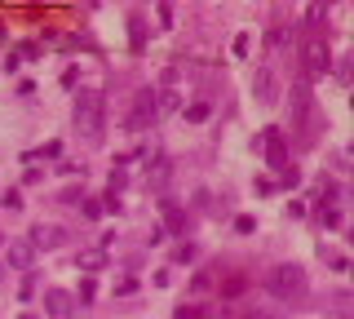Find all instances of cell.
I'll return each instance as SVG.
<instances>
[{"instance_id": "1", "label": "cell", "mask_w": 354, "mask_h": 319, "mask_svg": "<svg viewBox=\"0 0 354 319\" xmlns=\"http://www.w3.org/2000/svg\"><path fill=\"white\" fill-rule=\"evenodd\" d=\"M71 120H76V133L85 142H102V129H107V98H102V89H76Z\"/></svg>"}, {"instance_id": "2", "label": "cell", "mask_w": 354, "mask_h": 319, "mask_svg": "<svg viewBox=\"0 0 354 319\" xmlns=\"http://www.w3.org/2000/svg\"><path fill=\"white\" fill-rule=\"evenodd\" d=\"M288 125L297 129V142H301V146H314L319 111H314V93H310V84H305V80L288 89Z\"/></svg>"}, {"instance_id": "3", "label": "cell", "mask_w": 354, "mask_h": 319, "mask_svg": "<svg viewBox=\"0 0 354 319\" xmlns=\"http://www.w3.org/2000/svg\"><path fill=\"white\" fill-rule=\"evenodd\" d=\"M266 288H270V297H279V302H297V297H305L310 284H305V270L288 261V266H275L266 275Z\"/></svg>"}, {"instance_id": "4", "label": "cell", "mask_w": 354, "mask_h": 319, "mask_svg": "<svg viewBox=\"0 0 354 319\" xmlns=\"http://www.w3.org/2000/svg\"><path fill=\"white\" fill-rule=\"evenodd\" d=\"M257 146L266 151V164L275 168V173L284 177L288 186H297V182H301V173H297V168L288 164V146H284V133H279V129H266V133L257 138Z\"/></svg>"}, {"instance_id": "5", "label": "cell", "mask_w": 354, "mask_h": 319, "mask_svg": "<svg viewBox=\"0 0 354 319\" xmlns=\"http://www.w3.org/2000/svg\"><path fill=\"white\" fill-rule=\"evenodd\" d=\"M301 58H305V71H310V76H328V71H332V49H328V40H323L319 31L305 36Z\"/></svg>"}, {"instance_id": "6", "label": "cell", "mask_w": 354, "mask_h": 319, "mask_svg": "<svg viewBox=\"0 0 354 319\" xmlns=\"http://www.w3.org/2000/svg\"><path fill=\"white\" fill-rule=\"evenodd\" d=\"M31 261H36L31 240H9L5 244V266L9 270H31Z\"/></svg>"}, {"instance_id": "7", "label": "cell", "mask_w": 354, "mask_h": 319, "mask_svg": "<svg viewBox=\"0 0 354 319\" xmlns=\"http://www.w3.org/2000/svg\"><path fill=\"white\" fill-rule=\"evenodd\" d=\"M44 315L49 319H76V297L62 293V288H49V293H44Z\"/></svg>"}, {"instance_id": "8", "label": "cell", "mask_w": 354, "mask_h": 319, "mask_svg": "<svg viewBox=\"0 0 354 319\" xmlns=\"http://www.w3.org/2000/svg\"><path fill=\"white\" fill-rule=\"evenodd\" d=\"M62 240H67V231H62V227H36V231H31V248H36V253L58 248Z\"/></svg>"}, {"instance_id": "9", "label": "cell", "mask_w": 354, "mask_h": 319, "mask_svg": "<svg viewBox=\"0 0 354 319\" xmlns=\"http://www.w3.org/2000/svg\"><path fill=\"white\" fill-rule=\"evenodd\" d=\"M142 120H146V125L155 120V89H142V93H137V107H133V120H128V125L137 129Z\"/></svg>"}, {"instance_id": "10", "label": "cell", "mask_w": 354, "mask_h": 319, "mask_svg": "<svg viewBox=\"0 0 354 319\" xmlns=\"http://www.w3.org/2000/svg\"><path fill=\"white\" fill-rule=\"evenodd\" d=\"M160 204H164V222H169V231H173V235H186V231H191V218H186L173 200H160Z\"/></svg>"}, {"instance_id": "11", "label": "cell", "mask_w": 354, "mask_h": 319, "mask_svg": "<svg viewBox=\"0 0 354 319\" xmlns=\"http://www.w3.org/2000/svg\"><path fill=\"white\" fill-rule=\"evenodd\" d=\"M173 177V160H151V168H146V186H164Z\"/></svg>"}, {"instance_id": "12", "label": "cell", "mask_w": 354, "mask_h": 319, "mask_svg": "<svg viewBox=\"0 0 354 319\" xmlns=\"http://www.w3.org/2000/svg\"><path fill=\"white\" fill-rule=\"evenodd\" d=\"M76 266L93 275V270H102V266H107V253H102V248H85V253H76Z\"/></svg>"}, {"instance_id": "13", "label": "cell", "mask_w": 354, "mask_h": 319, "mask_svg": "<svg viewBox=\"0 0 354 319\" xmlns=\"http://www.w3.org/2000/svg\"><path fill=\"white\" fill-rule=\"evenodd\" d=\"M253 93H257V102H275V76H270V71H257Z\"/></svg>"}, {"instance_id": "14", "label": "cell", "mask_w": 354, "mask_h": 319, "mask_svg": "<svg viewBox=\"0 0 354 319\" xmlns=\"http://www.w3.org/2000/svg\"><path fill=\"white\" fill-rule=\"evenodd\" d=\"M177 107H182V98H177L173 89H155V116H169Z\"/></svg>"}, {"instance_id": "15", "label": "cell", "mask_w": 354, "mask_h": 319, "mask_svg": "<svg viewBox=\"0 0 354 319\" xmlns=\"http://www.w3.org/2000/svg\"><path fill=\"white\" fill-rule=\"evenodd\" d=\"M186 120H191V125H204V120H208V107H204V102H191V107H186Z\"/></svg>"}, {"instance_id": "16", "label": "cell", "mask_w": 354, "mask_h": 319, "mask_svg": "<svg viewBox=\"0 0 354 319\" xmlns=\"http://www.w3.org/2000/svg\"><path fill=\"white\" fill-rule=\"evenodd\" d=\"M173 319H208V315H204V306H177Z\"/></svg>"}, {"instance_id": "17", "label": "cell", "mask_w": 354, "mask_h": 319, "mask_svg": "<svg viewBox=\"0 0 354 319\" xmlns=\"http://www.w3.org/2000/svg\"><path fill=\"white\" fill-rule=\"evenodd\" d=\"M305 18H310L314 27H319V23H328V5H305Z\"/></svg>"}, {"instance_id": "18", "label": "cell", "mask_w": 354, "mask_h": 319, "mask_svg": "<svg viewBox=\"0 0 354 319\" xmlns=\"http://www.w3.org/2000/svg\"><path fill=\"white\" fill-rule=\"evenodd\" d=\"M235 231H239V235H253V231H257V222L248 218V213H239V218H235Z\"/></svg>"}, {"instance_id": "19", "label": "cell", "mask_w": 354, "mask_h": 319, "mask_svg": "<svg viewBox=\"0 0 354 319\" xmlns=\"http://www.w3.org/2000/svg\"><path fill=\"white\" fill-rule=\"evenodd\" d=\"M80 213H85L89 222H98V218H102V204H98V200H85V204H80Z\"/></svg>"}, {"instance_id": "20", "label": "cell", "mask_w": 354, "mask_h": 319, "mask_svg": "<svg viewBox=\"0 0 354 319\" xmlns=\"http://www.w3.org/2000/svg\"><path fill=\"white\" fill-rule=\"evenodd\" d=\"M319 213H323V227H332V231L341 227V213L337 209H319Z\"/></svg>"}, {"instance_id": "21", "label": "cell", "mask_w": 354, "mask_h": 319, "mask_svg": "<svg viewBox=\"0 0 354 319\" xmlns=\"http://www.w3.org/2000/svg\"><path fill=\"white\" fill-rule=\"evenodd\" d=\"M93 297H98V284L85 279V284H80V302H93Z\"/></svg>"}, {"instance_id": "22", "label": "cell", "mask_w": 354, "mask_h": 319, "mask_svg": "<svg viewBox=\"0 0 354 319\" xmlns=\"http://www.w3.org/2000/svg\"><path fill=\"white\" fill-rule=\"evenodd\" d=\"M155 18H160L164 27H173V5H155Z\"/></svg>"}, {"instance_id": "23", "label": "cell", "mask_w": 354, "mask_h": 319, "mask_svg": "<svg viewBox=\"0 0 354 319\" xmlns=\"http://www.w3.org/2000/svg\"><path fill=\"white\" fill-rule=\"evenodd\" d=\"M58 200H62V204H76V200H85V195H80V186H67V191H62Z\"/></svg>"}, {"instance_id": "24", "label": "cell", "mask_w": 354, "mask_h": 319, "mask_svg": "<svg viewBox=\"0 0 354 319\" xmlns=\"http://www.w3.org/2000/svg\"><path fill=\"white\" fill-rule=\"evenodd\" d=\"M239 288H244V275H230V279H226V288H221V293H230V297H235Z\"/></svg>"}, {"instance_id": "25", "label": "cell", "mask_w": 354, "mask_h": 319, "mask_svg": "<svg viewBox=\"0 0 354 319\" xmlns=\"http://www.w3.org/2000/svg\"><path fill=\"white\" fill-rule=\"evenodd\" d=\"M173 257H177V261H191V257H195V248H191V244H177Z\"/></svg>"}, {"instance_id": "26", "label": "cell", "mask_w": 354, "mask_h": 319, "mask_svg": "<svg viewBox=\"0 0 354 319\" xmlns=\"http://www.w3.org/2000/svg\"><path fill=\"white\" fill-rule=\"evenodd\" d=\"M248 49H253V40H248V36H235V53H239V58H244Z\"/></svg>"}, {"instance_id": "27", "label": "cell", "mask_w": 354, "mask_h": 319, "mask_svg": "<svg viewBox=\"0 0 354 319\" xmlns=\"http://www.w3.org/2000/svg\"><path fill=\"white\" fill-rule=\"evenodd\" d=\"M5 209H23V195H18V191H5Z\"/></svg>"}, {"instance_id": "28", "label": "cell", "mask_w": 354, "mask_h": 319, "mask_svg": "<svg viewBox=\"0 0 354 319\" xmlns=\"http://www.w3.org/2000/svg\"><path fill=\"white\" fill-rule=\"evenodd\" d=\"M18 319H36V315H18Z\"/></svg>"}, {"instance_id": "29", "label": "cell", "mask_w": 354, "mask_h": 319, "mask_svg": "<svg viewBox=\"0 0 354 319\" xmlns=\"http://www.w3.org/2000/svg\"><path fill=\"white\" fill-rule=\"evenodd\" d=\"M0 275H5V270H0Z\"/></svg>"}]
</instances>
